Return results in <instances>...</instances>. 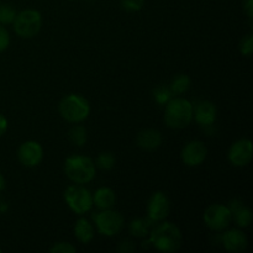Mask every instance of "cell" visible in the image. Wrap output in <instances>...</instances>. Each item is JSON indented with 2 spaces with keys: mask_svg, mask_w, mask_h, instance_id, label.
<instances>
[{
  "mask_svg": "<svg viewBox=\"0 0 253 253\" xmlns=\"http://www.w3.org/2000/svg\"><path fill=\"white\" fill-rule=\"evenodd\" d=\"M14 30L22 39L36 36L42 26V16L37 10H24L16 14L14 20Z\"/></svg>",
  "mask_w": 253,
  "mask_h": 253,
  "instance_id": "cell-5",
  "label": "cell"
},
{
  "mask_svg": "<svg viewBox=\"0 0 253 253\" xmlns=\"http://www.w3.org/2000/svg\"><path fill=\"white\" fill-rule=\"evenodd\" d=\"M231 211L232 217H235V221L240 227L250 226L252 221V212L247 207H245L239 200H232L229 207Z\"/></svg>",
  "mask_w": 253,
  "mask_h": 253,
  "instance_id": "cell-16",
  "label": "cell"
},
{
  "mask_svg": "<svg viewBox=\"0 0 253 253\" xmlns=\"http://www.w3.org/2000/svg\"><path fill=\"white\" fill-rule=\"evenodd\" d=\"M6 128H7V120L1 115V114H0V137L4 135Z\"/></svg>",
  "mask_w": 253,
  "mask_h": 253,
  "instance_id": "cell-30",
  "label": "cell"
},
{
  "mask_svg": "<svg viewBox=\"0 0 253 253\" xmlns=\"http://www.w3.org/2000/svg\"><path fill=\"white\" fill-rule=\"evenodd\" d=\"M229 160L235 167H245L252 160V142L247 138L236 141L229 151Z\"/></svg>",
  "mask_w": 253,
  "mask_h": 253,
  "instance_id": "cell-11",
  "label": "cell"
},
{
  "mask_svg": "<svg viewBox=\"0 0 253 253\" xmlns=\"http://www.w3.org/2000/svg\"><path fill=\"white\" fill-rule=\"evenodd\" d=\"M190 78L187 74H179L175 77L170 83V91L172 94H183L189 89Z\"/></svg>",
  "mask_w": 253,
  "mask_h": 253,
  "instance_id": "cell-19",
  "label": "cell"
},
{
  "mask_svg": "<svg viewBox=\"0 0 253 253\" xmlns=\"http://www.w3.org/2000/svg\"><path fill=\"white\" fill-rule=\"evenodd\" d=\"M95 219L98 231L104 236H115L121 231L124 226V219L120 212L111 209H104V211L99 212Z\"/></svg>",
  "mask_w": 253,
  "mask_h": 253,
  "instance_id": "cell-8",
  "label": "cell"
},
{
  "mask_svg": "<svg viewBox=\"0 0 253 253\" xmlns=\"http://www.w3.org/2000/svg\"><path fill=\"white\" fill-rule=\"evenodd\" d=\"M193 105L190 101L183 98L170 99L166 105L165 123L168 127L180 130L192 123L193 120Z\"/></svg>",
  "mask_w": 253,
  "mask_h": 253,
  "instance_id": "cell-2",
  "label": "cell"
},
{
  "mask_svg": "<svg viewBox=\"0 0 253 253\" xmlns=\"http://www.w3.org/2000/svg\"><path fill=\"white\" fill-rule=\"evenodd\" d=\"M162 143V136L161 132L153 128L143 130L138 133L137 136V145L138 147L145 151H153L158 148Z\"/></svg>",
  "mask_w": 253,
  "mask_h": 253,
  "instance_id": "cell-15",
  "label": "cell"
},
{
  "mask_svg": "<svg viewBox=\"0 0 253 253\" xmlns=\"http://www.w3.org/2000/svg\"><path fill=\"white\" fill-rule=\"evenodd\" d=\"M170 211V203L167 195L162 192H156L151 195L147 205V214L151 221H162Z\"/></svg>",
  "mask_w": 253,
  "mask_h": 253,
  "instance_id": "cell-10",
  "label": "cell"
},
{
  "mask_svg": "<svg viewBox=\"0 0 253 253\" xmlns=\"http://www.w3.org/2000/svg\"><path fill=\"white\" fill-rule=\"evenodd\" d=\"M208 155L207 146L202 141H190L182 150V161L189 167H197L202 165Z\"/></svg>",
  "mask_w": 253,
  "mask_h": 253,
  "instance_id": "cell-12",
  "label": "cell"
},
{
  "mask_svg": "<svg viewBox=\"0 0 253 253\" xmlns=\"http://www.w3.org/2000/svg\"><path fill=\"white\" fill-rule=\"evenodd\" d=\"M96 165H98L99 168L104 170H109L114 167L115 165V158H114L113 153H100L96 160Z\"/></svg>",
  "mask_w": 253,
  "mask_h": 253,
  "instance_id": "cell-22",
  "label": "cell"
},
{
  "mask_svg": "<svg viewBox=\"0 0 253 253\" xmlns=\"http://www.w3.org/2000/svg\"><path fill=\"white\" fill-rule=\"evenodd\" d=\"M64 172L76 184H86L95 178V165L85 156H71L64 162Z\"/></svg>",
  "mask_w": 253,
  "mask_h": 253,
  "instance_id": "cell-3",
  "label": "cell"
},
{
  "mask_svg": "<svg viewBox=\"0 0 253 253\" xmlns=\"http://www.w3.org/2000/svg\"><path fill=\"white\" fill-rule=\"evenodd\" d=\"M244 9L250 20L253 17V0H244Z\"/></svg>",
  "mask_w": 253,
  "mask_h": 253,
  "instance_id": "cell-29",
  "label": "cell"
},
{
  "mask_svg": "<svg viewBox=\"0 0 253 253\" xmlns=\"http://www.w3.org/2000/svg\"><path fill=\"white\" fill-rule=\"evenodd\" d=\"M59 114L68 123L78 124L88 118L90 114V105L82 95L69 94L59 103Z\"/></svg>",
  "mask_w": 253,
  "mask_h": 253,
  "instance_id": "cell-4",
  "label": "cell"
},
{
  "mask_svg": "<svg viewBox=\"0 0 253 253\" xmlns=\"http://www.w3.org/2000/svg\"><path fill=\"white\" fill-rule=\"evenodd\" d=\"M240 52H241L244 56L250 57L253 52V36L252 34L246 35V36L242 37V40L240 41Z\"/></svg>",
  "mask_w": 253,
  "mask_h": 253,
  "instance_id": "cell-24",
  "label": "cell"
},
{
  "mask_svg": "<svg viewBox=\"0 0 253 253\" xmlns=\"http://www.w3.org/2000/svg\"><path fill=\"white\" fill-rule=\"evenodd\" d=\"M145 0H121V7L128 12H136L142 10Z\"/></svg>",
  "mask_w": 253,
  "mask_h": 253,
  "instance_id": "cell-25",
  "label": "cell"
},
{
  "mask_svg": "<svg viewBox=\"0 0 253 253\" xmlns=\"http://www.w3.org/2000/svg\"><path fill=\"white\" fill-rule=\"evenodd\" d=\"M232 214L227 207L222 204H212L204 211V222L212 231H222L230 225Z\"/></svg>",
  "mask_w": 253,
  "mask_h": 253,
  "instance_id": "cell-7",
  "label": "cell"
},
{
  "mask_svg": "<svg viewBox=\"0 0 253 253\" xmlns=\"http://www.w3.org/2000/svg\"><path fill=\"white\" fill-rule=\"evenodd\" d=\"M15 16L16 11L10 5H0V24H11Z\"/></svg>",
  "mask_w": 253,
  "mask_h": 253,
  "instance_id": "cell-23",
  "label": "cell"
},
{
  "mask_svg": "<svg viewBox=\"0 0 253 253\" xmlns=\"http://www.w3.org/2000/svg\"><path fill=\"white\" fill-rule=\"evenodd\" d=\"M52 253H74L77 251L76 247L72 246L68 242H57L49 250Z\"/></svg>",
  "mask_w": 253,
  "mask_h": 253,
  "instance_id": "cell-27",
  "label": "cell"
},
{
  "mask_svg": "<svg viewBox=\"0 0 253 253\" xmlns=\"http://www.w3.org/2000/svg\"><path fill=\"white\" fill-rule=\"evenodd\" d=\"M224 247L229 252L239 253L242 252L247 247V237L240 230H230L222 237Z\"/></svg>",
  "mask_w": 253,
  "mask_h": 253,
  "instance_id": "cell-14",
  "label": "cell"
},
{
  "mask_svg": "<svg viewBox=\"0 0 253 253\" xmlns=\"http://www.w3.org/2000/svg\"><path fill=\"white\" fill-rule=\"evenodd\" d=\"M116 195L110 188H99L93 195V204L100 209H111L115 205Z\"/></svg>",
  "mask_w": 253,
  "mask_h": 253,
  "instance_id": "cell-17",
  "label": "cell"
},
{
  "mask_svg": "<svg viewBox=\"0 0 253 253\" xmlns=\"http://www.w3.org/2000/svg\"><path fill=\"white\" fill-rule=\"evenodd\" d=\"M64 200L76 214H85L93 207V195L86 188L71 185L64 192Z\"/></svg>",
  "mask_w": 253,
  "mask_h": 253,
  "instance_id": "cell-6",
  "label": "cell"
},
{
  "mask_svg": "<svg viewBox=\"0 0 253 253\" xmlns=\"http://www.w3.org/2000/svg\"><path fill=\"white\" fill-rule=\"evenodd\" d=\"M216 106L210 101H202V103L198 104L195 111H193V118H195V121L203 126L214 124L216 120Z\"/></svg>",
  "mask_w": 253,
  "mask_h": 253,
  "instance_id": "cell-13",
  "label": "cell"
},
{
  "mask_svg": "<svg viewBox=\"0 0 253 253\" xmlns=\"http://www.w3.org/2000/svg\"><path fill=\"white\" fill-rule=\"evenodd\" d=\"M74 236L82 244H89L94 239V229L85 219H79L74 226Z\"/></svg>",
  "mask_w": 253,
  "mask_h": 253,
  "instance_id": "cell-18",
  "label": "cell"
},
{
  "mask_svg": "<svg viewBox=\"0 0 253 253\" xmlns=\"http://www.w3.org/2000/svg\"><path fill=\"white\" fill-rule=\"evenodd\" d=\"M9 43H10L9 32L6 31L5 27L0 26V52H4L5 49L9 47Z\"/></svg>",
  "mask_w": 253,
  "mask_h": 253,
  "instance_id": "cell-28",
  "label": "cell"
},
{
  "mask_svg": "<svg viewBox=\"0 0 253 253\" xmlns=\"http://www.w3.org/2000/svg\"><path fill=\"white\" fill-rule=\"evenodd\" d=\"M155 99L158 104H167L172 99V91L170 89L161 86L155 90Z\"/></svg>",
  "mask_w": 253,
  "mask_h": 253,
  "instance_id": "cell-26",
  "label": "cell"
},
{
  "mask_svg": "<svg viewBox=\"0 0 253 253\" xmlns=\"http://www.w3.org/2000/svg\"><path fill=\"white\" fill-rule=\"evenodd\" d=\"M5 188V179L1 174H0V192Z\"/></svg>",
  "mask_w": 253,
  "mask_h": 253,
  "instance_id": "cell-31",
  "label": "cell"
},
{
  "mask_svg": "<svg viewBox=\"0 0 253 253\" xmlns=\"http://www.w3.org/2000/svg\"><path fill=\"white\" fill-rule=\"evenodd\" d=\"M17 157L22 166L27 168L36 167L43 158V148L36 141H26L17 151Z\"/></svg>",
  "mask_w": 253,
  "mask_h": 253,
  "instance_id": "cell-9",
  "label": "cell"
},
{
  "mask_svg": "<svg viewBox=\"0 0 253 253\" xmlns=\"http://www.w3.org/2000/svg\"><path fill=\"white\" fill-rule=\"evenodd\" d=\"M0 252H1V250H0Z\"/></svg>",
  "mask_w": 253,
  "mask_h": 253,
  "instance_id": "cell-32",
  "label": "cell"
},
{
  "mask_svg": "<svg viewBox=\"0 0 253 253\" xmlns=\"http://www.w3.org/2000/svg\"><path fill=\"white\" fill-rule=\"evenodd\" d=\"M69 138H71L72 143L77 146H83L86 142V130L83 126L78 125L74 126L69 132Z\"/></svg>",
  "mask_w": 253,
  "mask_h": 253,
  "instance_id": "cell-21",
  "label": "cell"
},
{
  "mask_svg": "<svg viewBox=\"0 0 253 253\" xmlns=\"http://www.w3.org/2000/svg\"><path fill=\"white\" fill-rule=\"evenodd\" d=\"M150 241L158 251L175 252L182 247L183 235L179 227L170 222L157 225L151 231Z\"/></svg>",
  "mask_w": 253,
  "mask_h": 253,
  "instance_id": "cell-1",
  "label": "cell"
},
{
  "mask_svg": "<svg viewBox=\"0 0 253 253\" xmlns=\"http://www.w3.org/2000/svg\"><path fill=\"white\" fill-rule=\"evenodd\" d=\"M130 232L136 237H145L150 234V224L145 219L133 220L130 224Z\"/></svg>",
  "mask_w": 253,
  "mask_h": 253,
  "instance_id": "cell-20",
  "label": "cell"
}]
</instances>
